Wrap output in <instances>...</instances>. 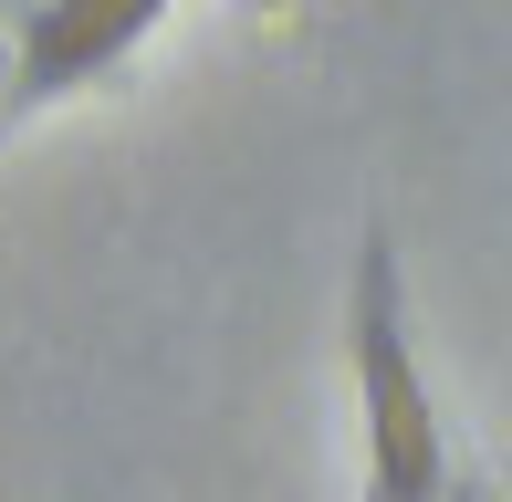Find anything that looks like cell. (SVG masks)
I'll return each instance as SVG.
<instances>
[{
    "mask_svg": "<svg viewBox=\"0 0 512 502\" xmlns=\"http://www.w3.org/2000/svg\"><path fill=\"white\" fill-rule=\"evenodd\" d=\"M345 387H356V429H366V502H450V419H439L429 356L408 335V262L398 231L366 220L356 272H345Z\"/></svg>",
    "mask_w": 512,
    "mask_h": 502,
    "instance_id": "1",
    "label": "cell"
},
{
    "mask_svg": "<svg viewBox=\"0 0 512 502\" xmlns=\"http://www.w3.org/2000/svg\"><path fill=\"white\" fill-rule=\"evenodd\" d=\"M0 126H11V32H0Z\"/></svg>",
    "mask_w": 512,
    "mask_h": 502,
    "instance_id": "2",
    "label": "cell"
},
{
    "mask_svg": "<svg viewBox=\"0 0 512 502\" xmlns=\"http://www.w3.org/2000/svg\"><path fill=\"white\" fill-rule=\"evenodd\" d=\"M450 502H492V492H481V482H471V492H450Z\"/></svg>",
    "mask_w": 512,
    "mask_h": 502,
    "instance_id": "3",
    "label": "cell"
}]
</instances>
